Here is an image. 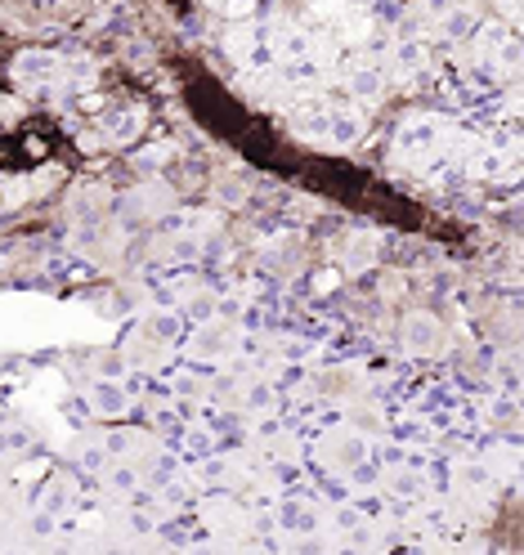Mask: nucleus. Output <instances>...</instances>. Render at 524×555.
I'll return each instance as SVG.
<instances>
[{"label": "nucleus", "instance_id": "1", "mask_svg": "<svg viewBox=\"0 0 524 555\" xmlns=\"http://www.w3.org/2000/svg\"><path fill=\"white\" fill-rule=\"evenodd\" d=\"M54 149V139L41 130V126H27V130H14L0 139V166L5 170H27V166H37L46 162Z\"/></svg>", "mask_w": 524, "mask_h": 555}]
</instances>
